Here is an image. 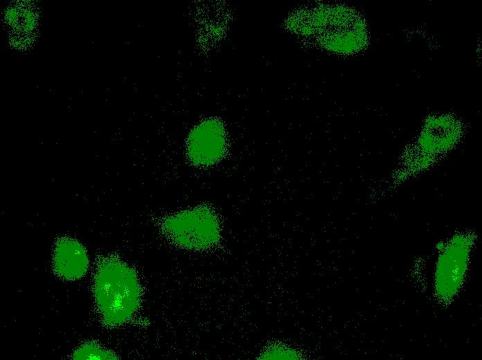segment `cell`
Segmentation results:
<instances>
[{
    "instance_id": "cell-6",
    "label": "cell",
    "mask_w": 482,
    "mask_h": 360,
    "mask_svg": "<svg viewBox=\"0 0 482 360\" xmlns=\"http://www.w3.org/2000/svg\"><path fill=\"white\" fill-rule=\"evenodd\" d=\"M299 352L283 343H276L268 346L260 355L262 359H298Z\"/></svg>"
},
{
    "instance_id": "cell-5",
    "label": "cell",
    "mask_w": 482,
    "mask_h": 360,
    "mask_svg": "<svg viewBox=\"0 0 482 360\" xmlns=\"http://www.w3.org/2000/svg\"><path fill=\"white\" fill-rule=\"evenodd\" d=\"M75 359H117L113 352L102 347L98 343L89 341L78 347L74 352Z\"/></svg>"
},
{
    "instance_id": "cell-2",
    "label": "cell",
    "mask_w": 482,
    "mask_h": 360,
    "mask_svg": "<svg viewBox=\"0 0 482 360\" xmlns=\"http://www.w3.org/2000/svg\"><path fill=\"white\" fill-rule=\"evenodd\" d=\"M160 229L170 243L189 251L213 249L222 238L220 217L208 204H199L164 217Z\"/></svg>"
},
{
    "instance_id": "cell-3",
    "label": "cell",
    "mask_w": 482,
    "mask_h": 360,
    "mask_svg": "<svg viewBox=\"0 0 482 360\" xmlns=\"http://www.w3.org/2000/svg\"><path fill=\"white\" fill-rule=\"evenodd\" d=\"M227 148L226 132L222 122L207 118L190 132L186 140V158L195 168H208L224 158Z\"/></svg>"
},
{
    "instance_id": "cell-4",
    "label": "cell",
    "mask_w": 482,
    "mask_h": 360,
    "mask_svg": "<svg viewBox=\"0 0 482 360\" xmlns=\"http://www.w3.org/2000/svg\"><path fill=\"white\" fill-rule=\"evenodd\" d=\"M53 267L56 274L62 279L75 280L81 278L89 267L85 248L73 238L60 237L55 246Z\"/></svg>"
},
{
    "instance_id": "cell-1",
    "label": "cell",
    "mask_w": 482,
    "mask_h": 360,
    "mask_svg": "<svg viewBox=\"0 0 482 360\" xmlns=\"http://www.w3.org/2000/svg\"><path fill=\"white\" fill-rule=\"evenodd\" d=\"M93 294L102 323L108 327L128 322L141 301V287L135 271L115 256L103 258L98 262Z\"/></svg>"
}]
</instances>
